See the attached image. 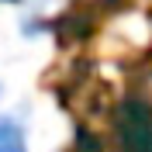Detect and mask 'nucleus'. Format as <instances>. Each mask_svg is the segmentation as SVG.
<instances>
[{
	"label": "nucleus",
	"instance_id": "nucleus-1",
	"mask_svg": "<svg viewBox=\"0 0 152 152\" xmlns=\"http://www.w3.org/2000/svg\"><path fill=\"white\" fill-rule=\"evenodd\" d=\"M0 152H28V135L14 118H0Z\"/></svg>",
	"mask_w": 152,
	"mask_h": 152
},
{
	"label": "nucleus",
	"instance_id": "nucleus-2",
	"mask_svg": "<svg viewBox=\"0 0 152 152\" xmlns=\"http://www.w3.org/2000/svg\"><path fill=\"white\" fill-rule=\"evenodd\" d=\"M0 90H4V86H0Z\"/></svg>",
	"mask_w": 152,
	"mask_h": 152
}]
</instances>
